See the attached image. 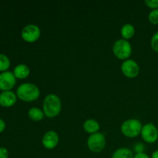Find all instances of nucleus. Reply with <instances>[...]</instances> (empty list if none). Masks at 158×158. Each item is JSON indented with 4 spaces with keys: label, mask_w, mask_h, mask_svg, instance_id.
<instances>
[{
    "label": "nucleus",
    "mask_w": 158,
    "mask_h": 158,
    "mask_svg": "<svg viewBox=\"0 0 158 158\" xmlns=\"http://www.w3.org/2000/svg\"><path fill=\"white\" fill-rule=\"evenodd\" d=\"M132 151L127 148H120L116 150L111 158H134Z\"/></svg>",
    "instance_id": "nucleus-16"
},
{
    "label": "nucleus",
    "mask_w": 158,
    "mask_h": 158,
    "mask_svg": "<svg viewBox=\"0 0 158 158\" xmlns=\"http://www.w3.org/2000/svg\"><path fill=\"white\" fill-rule=\"evenodd\" d=\"M148 19L150 23L154 25L158 24V9L151 11L148 15Z\"/></svg>",
    "instance_id": "nucleus-18"
},
{
    "label": "nucleus",
    "mask_w": 158,
    "mask_h": 158,
    "mask_svg": "<svg viewBox=\"0 0 158 158\" xmlns=\"http://www.w3.org/2000/svg\"><path fill=\"white\" fill-rule=\"evenodd\" d=\"M16 83V78L13 73L6 71L0 73V89L2 91L11 90Z\"/></svg>",
    "instance_id": "nucleus-9"
},
{
    "label": "nucleus",
    "mask_w": 158,
    "mask_h": 158,
    "mask_svg": "<svg viewBox=\"0 0 158 158\" xmlns=\"http://www.w3.org/2000/svg\"><path fill=\"white\" fill-rule=\"evenodd\" d=\"M145 4L150 9H158V0H145Z\"/></svg>",
    "instance_id": "nucleus-20"
},
{
    "label": "nucleus",
    "mask_w": 158,
    "mask_h": 158,
    "mask_svg": "<svg viewBox=\"0 0 158 158\" xmlns=\"http://www.w3.org/2000/svg\"><path fill=\"white\" fill-rule=\"evenodd\" d=\"M62 102L60 97L54 94H48L44 98L43 111L48 118H54L61 112Z\"/></svg>",
    "instance_id": "nucleus-1"
},
{
    "label": "nucleus",
    "mask_w": 158,
    "mask_h": 158,
    "mask_svg": "<svg viewBox=\"0 0 158 158\" xmlns=\"http://www.w3.org/2000/svg\"><path fill=\"white\" fill-rule=\"evenodd\" d=\"M10 66V60L6 55L0 53V72L8 71Z\"/></svg>",
    "instance_id": "nucleus-17"
},
{
    "label": "nucleus",
    "mask_w": 158,
    "mask_h": 158,
    "mask_svg": "<svg viewBox=\"0 0 158 158\" xmlns=\"http://www.w3.org/2000/svg\"><path fill=\"white\" fill-rule=\"evenodd\" d=\"M87 146L90 151L94 153H100L104 150L106 147V138L102 133H96L91 134L87 140Z\"/></svg>",
    "instance_id": "nucleus-5"
},
{
    "label": "nucleus",
    "mask_w": 158,
    "mask_h": 158,
    "mask_svg": "<svg viewBox=\"0 0 158 158\" xmlns=\"http://www.w3.org/2000/svg\"><path fill=\"white\" fill-rule=\"evenodd\" d=\"M13 74L17 79H26L30 74V69L26 64H19L14 68Z\"/></svg>",
    "instance_id": "nucleus-12"
},
{
    "label": "nucleus",
    "mask_w": 158,
    "mask_h": 158,
    "mask_svg": "<svg viewBox=\"0 0 158 158\" xmlns=\"http://www.w3.org/2000/svg\"><path fill=\"white\" fill-rule=\"evenodd\" d=\"M144 145L141 143H136L134 145V151H136V154H140V153H143L144 151Z\"/></svg>",
    "instance_id": "nucleus-21"
},
{
    "label": "nucleus",
    "mask_w": 158,
    "mask_h": 158,
    "mask_svg": "<svg viewBox=\"0 0 158 158\" xmlns=\"http://www.w3.org/2000/svg\"><path fill=\"white\" fill-rule=\"evenodd\" d=\"M120 34H121L123 40H130L135 34V28L132 24L127 23L122 26L121 29H120Z\"/></svg>",
    "instance_id": "nucleus-14"
},
{
    "label": "nucleus",
    "mask_w": 158,
    "mask_h": 158,
    "mask_svg": "<svg viewBox=\"0 0 158 158\" xmlns=\"http://www.w3.org/2000/svg\"><path fill=\"white\" fill-rule=\"evenodd\" d=\"M44 113L38 107H32L28 111V117L33 121H40L44 118Z\"/></svg>",
    "instance_id": "nucleus-15"
},
{
    "label": "nucleus",
    "mask_w": 158,
    "mask_h": 158,
    "mask_svg": "<svg viewBox=\"0 0 158 158\" xmlns=\"http://www.w3.org/2000/svg\"><path fill=\"white\" fill-rule=\"evenodd\" d=\"M143 125L137 119H129L123 122L121 125V132L125 137L134 138L139 136L141 133Z\"/></svg>",
    "instance_id": "nucleus-3"
},
{
    "label": "nucleus",
    "mask_w": 158,
    "mask_h": 158,
    "mask_svg": "<svg viewBox=\"0 0 158 158\" xmlns=\"http://www.w3.org/2000/svg\"><path fill=\"white\" fill-rule=\"evenodd\" d=\"M113 52L119 60H127L132 53V46L128 40L120 39L114 43L113 46Z\"/></svg>",
    "instance_id": "nucleus-4"
},
{
    "label": "nucleus",
    "mask_w": 158,
    "mask_h": 158,
    "mask_svg": "<svg viewBox=\"0 0 158 158\" xmlns=\"http://www.w3.org/2000/svg\"><path fill=\"white\" fill-rule=\"evenodd\" d=\"M151 158H158V150H157V151H155L153 153Z\"/></svg>",
    "instance_id": "nucleus-25"
},
{
    "label": "nucleus",
    "mask_w": 158,
    "mask_h": 158,
    "mask_svg": "<svg viewBox=\"0 0 158 158\" xmlns=\"http://www.w3.org/2000/svg\"><path fill=\"white\" fill-rule=\"evenodd\" d=\"M9 157V151L6 148H0V158Z\"/></svg>",
    "instance_id": "nucleus-22"
},
{
    "label": "nucleus",
    "mask_w": 158,
    "mask_h": 158,
    "mask_svg": "<svg viewBox=\"0 0 158 158\" xmlns=\"http://www.w3.org/2000/svg\"><path fill=\"white\" fill-rule=\"evenodd\" d=\"M6 129V123L2 119L0 118V133L3 132Z\"/></svg>",
    "instance_id": "nucleus-24"
},
{
    "label": "nucleus",
    "mask_w": 158,
    "mask_h": 158,
    "mask_svg": "<svg viewBox=\"0 0 158 158\" xmlns=\"http://www.w3.org/2000/svg\"><path fill=\"white\" fill-rule=\"evenodd\" d=\"M16 96L22 101L32 102L40 97V90L34 83H24L17 88Z\"/></svg>",
    "instance_id": "nucleus-2"
},
{
    "label": "nucleus",
    "mask_w": 158,
    "mask_h": 158,
    "mask_svg": "<svg viewBox=\"0 0 158 158\" xmlns=\"http://www.w3.org/2000/svg\"><path fill=\"white\" fill-rule=\"evenodd\" d=\"M121 71L125 77L128 78H135L139 75L140 73V66L138 63L134 60H124L121 65Z\"/></svg>",
    "instance_id": "nucleus-8"
},
{
    "label": "nucleus",
    "mask_w": 158,
    "mask_h": 158,
    "mask_svg": "<svg viewBox=\"0 0 158 158\" xmlns=\"http://www.w3.org/2000/svg\"><path fill=\"white\" fill-rule=\"evenodd\" d=\"M100 128V123L94 119L86 120L83 123V130L88 134H94L96 133H98Z\"/></svg>",
    "instance_id": "nucleus-13"
},
{
    "label": "nucleus",
    "mask_w": 158,
    "mask_h": 158,
    "mask_svg": "<svg viewBox=\"0 0 158 158\" xmlns=\"http://www.w3.org/2000/svg\"><path fill=\"white\" fill-rule=\"evenodd\" d=\"M140 134L142 139L148 143H154L158 140V130L152 123L143 125Z\"/></svg>",
    "instance_id": "nucleus-7"
},
{
    "label": "nucleus",
    "mask_w": 158,
    "mask_h": 158,
    "mask_svg": "<svg viewBox=\"0 0 158 158\" xmlns=\"http://www.w3.org/2000/svg\"><path fill=\"white\" fill-rule=\"evenodd\" d=\"M59 135L53 131H49L44 134L42 139V143L43 147L48 150H52L58 145Z\"/></svg>",
    "instance_id": "nucleus-10"
},
{
    "label": "nucleus",
    "mask_w": 158,
    "mask_h": 158,
    "mask_svg": "<svg viewBox=\"0 0 158 158\" xmlns=\"http://www.w3.org/2000/svg\"><path fill=\"white\" fill-rule=\"evenodd\" d=\"M134 158H151V157H150L148 154H145V153L143 152V153H140V154H136L135 155H134Z\"/></svg>",
    "instance_id": "nucleus-23"
},
{
    "label": "nucleus",
    "mask_w": 158,
    "mask_h": 158,
    "mask_svg": "<svg viewBox=\"0 0 158 158\" xmlns=\"http://www.w3.org/2000/svg\"><path fill=\"white\" fill-rule=\"evenodd\" d=\"M41 31L39 26L34 24H29L25 26L21 32L22 39L26 43H35L40 39Z\"/></svg>",
    "instance_id": "nucleus-6"
},
{
    "label": "nucleus",
    "mask_w": 158,
    "mask_h": 158,
    "mask_svg": "<svg viewBox=\"0 0 158 158\" xmlns=\"http://www.w3.org/2000/svg\"><path fill=\"white\" fill-rule=\"evenodd\" d=\"M151 46L153 50L158 52V31L153 35L151 40Z\"/></svg>",
    "instance_id": "nucleus-19"
},
{
    "label": "nucleus",
    "mask_w": 158,
    "mask_h": 158,
    "mask_svg": "<svg viewBox=\"0 0 158 158\" xmlns=\"http://www.w3.org/2000/svg\"><path fill=\"white\" fill-rule=\"evenodd\" d=\"M17 100L16 94L12 90L3 91L0 94V105L3 107H11Z\"/></svg>",
    "instance_id": "nucleus-11"
}]
</instances>
